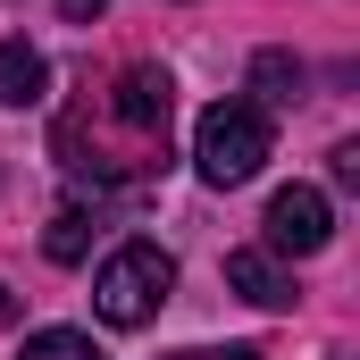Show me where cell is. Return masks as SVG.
I'll list each match as a JSON object with an SVG mask.
<instances>
[{
    "label": "cell",
    "mask_w": 360,
    "mask_h": 360,
    "mask_svg": "<svg viewBox=\"0 0 360 360\" xmlns=\"http://www.w3.org/2000/svg\"><path fill=\"white\" fill-rule=\"evenodd\" d=\"M42 92H51V59H42L25 34H8V42H0V109H34Z\"/></svg>",
    "instance_id": "obj_5"
},
{
    "label": "cell",
    "mask_w": 360,
    "mask_h": 360,
    "mask_svg": "<svg viewBox=\"0 0 360 360\" xmlns=\"http://www.w3.org/2000/svg\"><path fill=\"white\" fill-rule=\"evenodd\" d=\"M101 8H109V0H59V17H76V25H92Z\"/></svg>",
    "instance_id": "obj_12"
},
{
    "label": "cell",
    "mask_w": 360,
    "mask_h": 360,
    "mask_svg": "<svg viewBox=\"0 0 360 360\" xmlns=\"http://www.w3.org/2000/svg\"><path fill=\"white\" fill-rule=\"evenodd\" d=\"M193 168L218 193L260 176L269 168V117H260V101H210L201 126H193Z\"/></svg>",
    "instance_id": "obj_1"
},
{
    "label": "cell",
    "mask_w": 360,
    "mask_h": 360,
    "mask_svg": "<svg viewBox=\"0 0 360 360\" xmlns=\"http://www.w3.org/2000/svg\"><path fill=\"white\" fill-rule=\"evenodd\" d=\"M17 360H101V352H92V335H76V327H42V335H25Z\"/></svg>",
    "instance_id": "obj_8"
},
{
    "label": "cell",
    "mask_w": 360,
    "mask_h": 360,
    "mask_svg": "<svg viewBox=\"0 0 360 360\" xmlns=\"http://www.w3.org/2000/svg\"><path fill=\"white\" fill-rule=\"evenodd\" d=\"M42 252H51L59 269H76V260L92 252V210H84V201H59V218H51V235H42Z\"/></svg>",
    "instance_id": "obj_7"
},
{
    "label": "cell",
    "mask_w": 360,
    "mask_h": 360,
    "mask_svg": "<svg viewBox=\"0 0 360 360\" xmlns=\"http://www.w3.org/2000/svg\"><path fill=\"white\" fill-rule=\"evenodd\" d=\"M168 109H176V84H168V68H126L117 84H109V117L151 151V160H168Z\"/></svg>",
    "instance_id": "obj_3"
},
{
    "label": "cell",
    "mask_w": 360,
    "mask_h": 360,
    "mask_svg": "<svg viewBox=\"0 0 360 360\" xmlns=\"http://www.w3.org/2000/svg\"><path fill=\"white\" fill-rule=\"evenodd\" d=\"M168 285H176V260H168L160 243H117V252L101 260V276H92V310H101L109 327H143V319H160Z\"/></svg>",
    "instance_id": "obj_2"
},
{
    "label": "cell",
    "mask_w": 360,
    "mask_h": 360,
    "mask_svg": "<svg viewBox=\"0 0 360 360\" xmlns=\"http://www.w3.org/2000/svg\"><path fill=\"white\" fill-rule=\"evenodd\" d=\"M252 84H260V101H293V92H302V68H293L285 51H260V59H252Z\"/></svg>",
    "instance_id": "obj_9"
},
{
    "label": "cell",
    "mask_w": 360,
    "mask_h": 360,
    "mask_svg": "<svg viewBox=\"0 0 360 360\" xmlns=\"http://www.w3.org/2000/svg\"><path fill=\"white\" fill-rule=\"evenodd\" d=\"M335 184H360V143H335Z\"/></svg>",
    "instance_id": "obj_11"
},
{
    "label": "cell",
    "mask_w": 360,
    "mask_h": 360,
    "mask_svg": "<svg viewBox=\"0 0 360 360\" xmlns=\"http://www.w3.org/2000/svg\"><path fill=\"white\" fill-rule=\"evenodd\" d=\"M168 360H269L260 344H226V352H168Z\"/></svg>",
    "instance_id": "obj_10"
},
{
    "label": "cell",
    "mask_w": 360,
    "mask_h": 360,
    "mask_svg": "<svg viewBox=\"0 0 360 360\" xmlns=\"http://www.w3.org/2000/svg\"><path fill=\"white\" fill-rule=\"evenodd\" d=\"M335 360H344V352H335Z\"/></svg>",
    "instance_id": "obj_13"
},
{
    "label": "cell",
    "mask_w": 360,
    "mask_h": 360,
    "mask_svg": "<svg viewBox=\"0 0 360 360\" xmlns=\"http://www.w3.org/2000/svg\"><path fill=\"white\" fill-rule=\"evenodd\" d=\"M226 285L260 310H293V276L276 269V252H226Z\"/></svg>",
    "instance_id": "obj_6"
},
{
    "label": "cell",
    "mask_w": 360,
    "mask_h": 360,
    "mask_svg": "<svg viewBox=\"0 0 360 360\" xmlns=\"http://www.w3.org/2000/svg\"><path fill=\"white\" fill-rule=\"evenodd\" d=\"M269 252H285V260H310V252H327L335 243V210H327V193L319 184H285L269 201Z\"/></svg>",
    "instance_id": "obj_4"
}]
</instances>
